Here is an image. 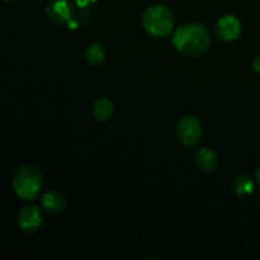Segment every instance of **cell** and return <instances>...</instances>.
I'll use <instances>...</instances> for the list:
<instances>
[{
  "mask_svg": "<svg viewBox=\"0 0 260 260\" xmlns=\"http://www.w3.org/2000/svg\"><path fill=\"white\" fill-rule=\"evenodd\" d=\"M74 2H75V5L79 8V9L84 10L86 9V8L91 7L96 0H74Z\"/></svg>",
  "mask_w": 260,
  "mask_h": 260,
  "instance_id": "cell-13",
  "label": "cell"
},
{
  "mask_svg": "<svg viewBox=\"0 0 260 260\" xmlns=\"http://www.w3.org/2000/svg\"><path fill=\"white\" fill-rule=\"evenodd\" d=\"M113 102L109 101L108 98H99L96 99L93 106L94 118L98 122H106L113 114Z\"/></svg>",
  "mask_w": 260,
  "mask_h": 260,
  "instance_id": "cell-11",
  "label": "cell"
},
{
  "mask_svg": "<svg viewBox=\"0 0 260 260\" xmlns=\"http://www.w3.org/2000/svg\"><path fill=\"white\" fill-rule=\"evenodd\" d=\"M241 29H243L241 22L235 15H225L217 20L213 28V33L218 40L230 42L240 37Z\"/></svg>",
  "mask_w": 260,
  "mask_h": 260,
  "instance_id": "cell-6",
  "label": "cell"
},
{
  "mask_svg": "<svg viewBox=\"0 0 260 260\" xmlns=\"http://www.w3.org/2000/svg\"><path fill=\"white\" fill-rule=\"evenodd\" d=\"M85 58L91 65H99L106 58V50L101 42L91 43L85 52Z\"/></svg>",
  "mask_w": 260,
  "mask_h": 260,
  "instance_id": "cell-12",
  "label": "cell"
},
{
  "mask_svg": "<svg viewBox=\"0 0 260 260\" xmlns=\"http://www.w3.org/2000/svg\"><path fill=\"white\" fill-rule=\"evenodd\" d=\"M255 182H256V184L260 187V168L256 170V173H255Z\"/></svg>",
  "mask_w": 260,
  "mask_h": 260,
  "instance_id": "cell-15",
  "label": "cell"
},
{
  "mask_svg": "<svg viewBox=\"0 0 260 260\" xmlns=\"http://www.w3.org/2000/svg\"><path fill=\"white\" fill-rule=\"evenodd\" d=\"M75 9L70 0H50L46 8V14L52 24L60 25L70 23L75 15Z\"/></svg>",
  "mask_w": 260,
  "mask_h": 260,
  "instance_id": "cell-5",
  "label": "cell"
},
{
  "mask_svg": "<svg viewBox=\"0 0 260 260\" xmlns=\"http://www.w3.org/2000/svg\"><path fill=\"white\" fill-rule=\"evenodd\" d=\"M42 207L45 208L47 212L53 213H60L65 210L66 207V201L63 198V196L61 193L56 192V190H50V192H46L42 196Z\"/></svg>",
  "mask_w": 260,
  "mask_h": 260,
  "instance_id": "cell-9",
  "label": "cell"
},
{
  "mask_svg": "<svg viewBox=\"0 0 260 260\" xmlns=\"http://www.w3.org/2000/svg\"><path fill=\"white\" fill-rule=\"evenodd\" d=\"M43 223V215L35 205L23 207L18 213V225L24 233H36Z\"/></svg>",
  "mask_w": 260,
  "mask_h": 260,
  "instance_id": "cell-7",
  "label": "cell"
},
{
  "mask_svg": "<svg viewBox=\"0 0 260 260\" xmlns=\"http://www.w3.org/2000/svg\"><path fill=\"white\" fill-rule=\"evenodd\" d=\"M7 2H10V0H7Z\"/></svg>",
  "mask_w": 260,
  "mask_h": 260,
  "instance_id": "cell-16",
  "label": "cell"
},
{
  "mask_svg": "<svg viewBox=\"0 0 260 260\" xmlns=\"http://www.w3.org/2000/svg\"><path fill=\"white\" fill-rule=\"evenodd\" d=\"M145 32L155 38H164L174 28V18L169 8L162 4L150 5L141 17Z\"/></svg>",
  "mask_w": 260,
  "mask_h": 260,
  "instance_id": "cell-2",
  "label": "cell"
},
{
  "mask_svg": "<svg viewBox=\"0 0 260 260\" xmlns=\"http://www.w3.org/2000/svg\"><path fill=\"white\" fill-rule=\"evenodd\" d=\"M13 189L22 200L32 201L37 198L42 188V174L35 165H23L13 175Z\"/></svg>",
  "mask_w": 260,
  "mask_h": 260,
  "instance_id": "cell-3",
  "label": "cell"
},
{
  "mask_svg": "<svg viewBox=\"0 0 260 260\" xmlns=\"http://www.w3.org/2000/svg\"><path fill=\"white\" fill-rule=\"evenodd\" d=\"M194 162L198 169L202 172H213L217 167L218 159L213 150L208 149V147H202L196 151Z\"/></svg>",
  "mask_w": 260,
  "mask_h": 260,
  "instance_id": "cell-8",
  "label": "cell"
},
{
  "mask_svg": "<svg viewBox=\"0 0 260 260\" xmlns=\"http://www.w3.org/2000/svg\"><path fill=\"white\" fill-rule=\"evenodd\" d=\"M175 50L185 56H198L211 43V35L201 23H185L174 32L172 38Z\"/></svg>",
  "mask_w": 260,
  "mask_h": 260,
  "instance_id": "cell-1",
  "label": "cell"
},
{
  "mask_svg": "<svg viewBox=\"0 0 260 260\" xmlns=\"http://www.w3.org/2000/svg\"><path fill=\"white\" fill-rule=\"evenodd\" d=\"M231 189L239 197L251 194L254 192V180L249 174H238L231 182Z\"/></svg>",
  "mask_w": 260,
  "mask_h": 260,
  "instance_id": "cell-10",
  "label": "cell"
},
{
  "mask_svg": "<svg viewBox=\"0 0 260 260\" xmlns=\"http://www.w3.org/2000/svg\"><path fill=\"white\" fill-rule=\"evenodd\" d=\"M203 128L200 118L192 114L180 117L177 126V137L185 147H194L202 139Z\"/></svg>",
  "mask_w": 260,
  "mask_h": 260,
  "instance_id": "cell-4",
  "label": "cell"
},
{
  "mask_svg": "<svg viewBox=\"0 0 260 260\" xmlns=\"http://www.w3.org/2000/svg\"><path fill=\"white\" fill-rule=\"evenodd\" d=\"M253 69L255 70V73L260 74V55L256 56L255 60L253 61Z\"/></svg>",
  "mask_w": 260,
  "mask_h": 260,
  "instance_id": "cell-14",
  "label": "cell"
}]
</instances>
